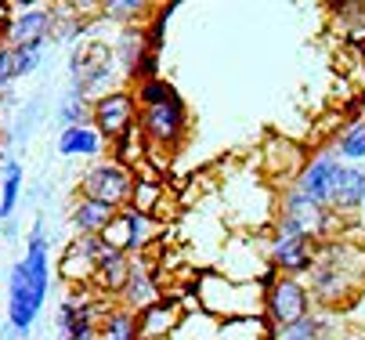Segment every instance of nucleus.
Wrapping results in <instances>:
<instances>
[{"mask_svg":"<svg viewBox=\"0 0 365 340\" xmlns=\"http://www.w3.org/2000/svg\"><path fill=\"white\" fill-rule=\"evenodd\" d=\"M47 232L43 221L33 225L26 254L15 261L11 279H8V329L15 336H26L33 322L40 319V308L51 289V257H47Z\"/></svg>","mask_w":365,"mask_h":340,"instance_id":"f257e3e1","label":"nucleus"},{"mask_svg":"<svg viewBox=\"0 0 365 340\" xmlns=\"http://www.w3.org/2000/svg\"><path fill=\"white\" fill-rule=\"evenodd\" d=\"M307 275L311 279L304 286L311 294V304H319L322 311H340L361 294L365 257L358 247H347V242H329V247L322 242Z\"/></svg>","mask_w":365,"mask_h":340,"instance_id":"f03ea898","label":"nucleus"},{"mask_svg":"<svg viewBox=\"0 0 365 340\" xmlns=\"http://www.w3.org/2000/svg\"><path fill=\"white\" fill-rule=\"evenodd\" d=\"M192 294L202 311L221 315V319H246V315H260V294L264 289L257 282L225 279L221 272H202L192 282Z\"/></svg>","mask_w":365,"mask_h":340,"instance_id":"7ed1b4c3","label":"nucleus"},{"mask_svg":"<svg viewBox=\"0 0 365 340\" xmlns=\"http://www.w3.org/2000/svg\"><path fill=\"white\" fill-rule=\"evenodd\" d=\"M138 130L148 145V153H174L188 138V105L174 91L170 98L155 102L148 109H138Z\"/></svg>","mask_w":365,"mask_h":340,"instance_id":"20e7f679","label":"nucleus"},{"mask_svg":"<svg viewBox=\"0 0 365 340\" xmlns=\"http://www.w3.org/2000/svg\"><path fill=\"white\" fill-rule=\"evenodd\" d=\"M134 181H138V174L130 167L116 163L113 156H101L80 174V196L94 200V203H106L113 210H123V207H130Z\"/></svg>","mask_w":365,"mask_h":340,"instance_id":"39448f33","label":"nucleus"},{"mask_svg":"<svg viewBox=\"0 0 365 340\" xmlns=\"http://www.w3.org/2000/svg\"><path fill=\"white\" fill-rule=\"evenodd\" d=\"M336 232V221L326 207L311 203L307 196L289 185L279 196V210H275V235H307V239H326Z\"/></svg>","mask_w":365,"mask_h":340,"instance_id":"423d86ee","label":"nucleus"},{"mask_svg":"<svg viewBox=\"0 0 365 340\" xmlns=\"http://www.w3.org/2000/svg\"><path fill=\"white\" fill-rule=\"evenodd\" d=\"M113 69H116V55H113V43L106 40H83L80 47H73V58H69V91L91 98L94 91L106 94V80H113Z\"/></svg>","mask_w":365,"mask_h":340,"instance_id":"0eeeda50","label":"nucleus"},{"mask_svg":"<svg viewBox=\"0 0 365 340\" xmlns=\"http://www.w3.org/2000/svg\"><path fill=\"white\" fill-rule=\"evenodd\" d=\"M311 311V294H307V286L300 279H286V275H275L268 286H264V294H260V315H264V322L272 329L279 326H293L300 319H307Z\"/></svg>","mask_w":365,"mask_h":340,"instance_id":"6e6552de","label":"nucleus"},{"mask_svg":"<svg viewBox=\"0 0 365 340\" xmlns=\"http://www.w3.org/2000/svg\"><path fill=\"white\" fill-rule=\"evenodd\" d=\"M155 235H160V225H155L148 214H138L130 207L116 210V217L109 221V228L101 232V242L116 254H127V257H141L152 250Z\"/></svg>","mask_w":365,"mask_h":340,"instance_id":"1a4fd4ad","label":"nucleus"},{"mask_svg":"<svg viewBox=\"0 0 365 340\" xmlns=\"http://www.w3.org/2000/svg\"><path fill=\"white\" fill-rule=\"evenodd\" d=\"M109 247L101 242V235H73V242L58 254L55 261V275L73 286V289H91L94 282V272H98V261Z\"/></svg>","mask_w":365,"mask_h":340,"instance_id":"9d476101","label":"nucleus"},{"mask_svg":"<svg viewBox=\"0 0 365 340\" xmlns=\"http://www.w3.org/2000/svg\"><path fill=\"white\" fill-rule=\"evenodd\" d=\"M134 123H138V105H134L130 87H113L91 102V127L106 138V145H113Z\"/></svg>","mask_w":365,"mask_h":340,"instance_id":"9b49d317","label":"nucleus"},{"mask_svg":"<svg viewBox=\"0 0 365 340\" xmlns=\"http://www.w3.org/2000/svg\"><path fill=\"white\" fill-rule=\"evenodd\" d=\"M51 36H55L51 4H11V19L0 33L4 47H43Z\"/></svg>","mask_w":365,"mask_h":340,"instance_id":"f8f14e48","label":"nucleus"},{"mask_svg":"<svg viewBox=\"0 0 365 340\" xmlns=\"http://www.w3.org/2000/svg\"><path fill=\"white\" fill-rule=\"evenodd\" d=\"M319 239H307V235H272L268 242V268L275 275H286V279H300L311 272V264H315L319 257Z\"/></svg>","mask_w":365,"mask_h":340,"instance_id":"ddd939ff","label":"nucleus"},{"mask_svg":"<svg viewBox=\"0 0 365 340\" xmlns=\"http://www.w3.org/2000/svg\"><path fill=\"white\" fill-rule=\"evenodd\" d=\"M163 297V286H160V275H155V264L152 257H130V275L120 289V297L116 304L127 308V311H145L148 304H155Z\"/></svg>","mask_w":365,"mask_h":340,"instance_id":"4468645a","label":"nucleus"},{"mask_svg":"<svg viewBox=\"0 0 365 340\" xmlns=\"http://www.w3.org/2000/svg\"><path fill=\"white\" fill-rule=\"evenodd\" d=\"M340 167H344V163H340V156L333 153V145H329V149H322V153H315V156H307V163H304V170L297 174L293 188L300 192V196H307L311 203L326 207L329 185H333V177H336Z\"/></svg>","mask_w":365,"mask_h":340,"instance_id":"2eb2a0df","label":"nucleus"},{"mask_svg":"<svg viewBox=\"0 0 365 340\" xmlns=\"http://www.w3.org/2000/svg\"><path fill=\"white\" fill-rule=\"evenodd\" d=\"M185 311H188L185 301L163 294L155 304H148L145 311H138V340H167L181 326Z\"/></svg>","mask_w":365,"mask_h":340,"instance_id":"dca6fc26","label":"nucleus"},{"mask_svg":"<svg viewBox=\"0 0 365 340\" xmlns=\"http://www.w3.org/2000/svg\"><path fill=\"white\" fill-rule=\"evenodd\" d=\"M260 160H264V170L275 177V181H297V174L304 170L307 163V153L300 149L297 141L282 138V134H272L264 141V153H260Z\"/></svg>","mask_w":365,"mask_h":340,"instance_id":"f3484780","label":"nucleus"},{"mask_svg":"<svg viewBox=\"0 0 365 340\" xmlns=\"http://www.w3.org/2000/svg\"><path fill=\"white\" fill-rule=\"evenodd\" d=\"M365 203V174L358 167H340L333 185H329V196H326V210L336 217V214H354L358 207Z\"/></svg>","mask_w":365,"mask_h":340,"instance_id":"a211bd4d","label":"nucleus"},{"mask_svg":"<svg viewBox=\"0 0 365 340\" xmlns=\"http://www.w3.org/2000/svg\"><path fill=\"white\" fill-rule=\"evenodd\" d=\"M106 149H109L106 138H101L91 123L62 127V134H58V156H66V160H101Z\"/></svg>","mask_w":365,"mask_h":340,"instance_id":"6ab92c4d","label":"nucleus"},{"mask_svg":"<svg viewBox=\"0 0 365 340\" xmlns=\"http://www.w3.org/2000/svg\"><path fill=\"white\" fill-rule=\"evenodd\" d=\"M127 275H130V257L127 254H116V250H106V254H101V261H98V272H94L91 289H94V294H101V297H109V301H116L123 282H127Z\"/></svg>","mask_w":365,"mask_h":340,"instance_id":"aec40b11","label":"nucleus"},{"mask_svg":"<svg viewBox=\"0 0 365 340\" xmlns=\"http://www.w3.org/2000/svg\"><path fill=\"white\" fill-rule=\"evenodd\" d=\"M116 217V210L113 207H106V203H94V200H76L73 203V210H69V225H73V232L76 235H101L109 228V221Z\"/></svg>","mask_w":365,"mask_h":340,"instance_id":"412c9836","label":"nucleus"},{"mask_svg":"<svg viewBox=\"0 0 365 340\" xmlns=\"http://www.w3.org/2000/svg\"><path fill=\"white\" fill-rule=\"evenodd\" d=\"M333 311H311L293 326L272 329V340H333Z\"/></svg>","mask_w":365,"mask_h":340,"instance_id":"4be33fe9","label":"nucleus"},{"mask_svg":"<svg viewBox=\"0 0 365 340\" xmlns=\"http://www.w3.org/2000/svg\"><path fill=\"white\" fill-rule=\"evenodd\" d=\"M113 55H116V66L123 69V76L130 80L134 69H138V62L148 55L145 26H127V29H120V36H116V43H113Z\"/></svg>","mask_w":365,"mask_h":340,"instance_id":"5701e85b","label":"nucleus"},{"mask_svg":"<svg viewBox=\"0 0 365 340\" xmlns=\"http://www.w3.org/2000/svg\"><path fill=\"white\" fill-rule=\"evenodd\" d=\"M19 196H22V163L0 160V221H11Z\"/></svg>","mask_w":365,"mask_h":340,"instance_id":"b1692460","label":"nucleus"},{"mask_svg":"<svg viewBox=\"0 0 365 340\" xmlns=\"http://www.w3.org/2000/svg\"><path fill=\"white\" fill-rule=\"evenodd\" d=\"M152 4H145V0H109V4H101V19L106 22H116L120 29L127 26H145L152 19Z\"/></svg>","mask_w":365,"mask_h":340,"instance_id":"393cba45","label":"nucleus"},{"mask_svg":"<svg viewBox=\"0 0 365 340\" xmlns=\"http://www.w3.org/2000/svg\"><path fill=\"white\" fill-rule=\"evenodd\" d=\"M217 340H272V326L264 322V315L225 319L217 326Z\"/></svg>","mask_w":365,"mask_h":340,"instance_id":"a878e982","label":"nucleus"},{"mask_svg":"<svg viewBox=\"0 0 365 340\" xmlns=\"http://www.w3.org/2000/svg\"><path fill=\"white\" fill-rule=\"evenodd\" d=\"M94 340H138V315L113 304V311L98 322V336Z\"/></svg>","mask_w":365,"mask_h":340,"instance_id":"bb28decb","label":"nucleus"},{"mask_svg":"<svg viewBox=\"0 0 365 340\" xmlns=\"http://www.w3.org/2000/svg\"><path fill=\"white\" fill-rule=\"evenodd\" d=\"M167 192V185L155 177V174H138V181H134V192H130V210H138V214H148L152 217V210H155V203H160V196Z\"/></svg>","mask_w":365,"mask_h":340,"instance_id":"cd10ccee","label":"nucleus"},{"mask_svg":"<svg viewBox=\"0 0 365 340\" xmlns=\"http://www.w3.org/2000/svg\"><path fill=\"white\" fill-rule=\"evenodd\" d=\"M333 153H336L340 160H365V120L344 123V127L336 130Z\"/></svg>","mask_w":365,"mask_h":340,"instance_id":"c85d7f7f","label":"nucleus"},{"mask_svg":"<svg viewBox=\"0 0 365 340\" xmlns=\"http://www.w3.org/2000/svg\"><path fill=\"white\" fill-rule=\"evenodd\" d=\"M109 153H113V160H116V163H123V167H130V163H141V160L148 156V145H145V138H141L138 123H134L127 134H120V138L109 145ZM130 170H134V167H130Z\"/></svg>","mask_w":365,"mask_h":340,"instance_id":"c756f323","label":"nucleus"},{"mask_svg":"<svg viewBox=\"0 0 365 340\" xmlns=\"http://www.w3.org/2000/svg\"><path fill=\"white\" fill-rule=\"evenodd\" d=\"M91 102L94 98H83V94H76V91H66V98L58 105V123L62 127H83V123H91Z\"/></svg>","mask_w":365,"mask_h":340,"instance_id":"7c9ffc66","label":"nucleus"},{"mask_svg":"<svg viewBox=\"0 0 365 340\" xmlns=\"http://www.w3.org/2000/svg\"><path fill=\"white\" fill-rule=\"evenodd\" d=\"M174 91H178V87H174L170 80H163V76H155V80H141V83H134V87H130L134 105H138V109H148V105H155V102L170 98Z\"/></svg>","mask_w":365,"mask_h":340,"instance_id":"2f4dec72","label":"nucleus"},{"mask_svg":"<svg viewBox=\"0 0 365 340\" xmlns=\"http://www.w3.org/2000/svg\"><path fill=\"white\" fill-rule=\"evenodd\" d=\"M11 51V69H15V80L19 76H33L43 62V47H8Z\"/></svg>","mask_w":365,"mask_h":340,"instance_id":"473e14b6","label":"nucleus"},{"mask_svg":"<svg viewBox=\"0 0 365 340\" xmlns=\"http://www.w3.org/2000/svg\"><path fill=\"white\" fill-rule=\"evenodd\" d=\"M15 83V69H11V51L0 43V98L8 94V87Z\"/></svg>","mask_w":365,"mask_h":340,"instance_id":"72a5a7b5","label":"nucleus"},{"mask_svg":"<svg viewBox=\"0 0 365 340\" xmlns=\"http://www.w3.org/2000/svg\"><path fill=\"white\" fill-rule=\"evenodd\" d=\"M0 156H4V127H0Z\"/></svg>","mask_w":365,"mask_h":340,"instance_id":"f704fd0d","label":"nucleus"},{"mask_svg":"<svg viewBox=\"0 0 365 340\" xmlns=\"http://www.w3.org/2000/svg\"><path fill=\"white\" fill-rule=\"evenodd\" d=\"M354 340H365V333H361V336H354Z\"/></svg>","mask_w":365,"mask_h":340,"instance_id":"c9c22d12","label":"nucleus"},{"mask_svg":"<svg viewBox=\"0 0 365 340\" xmlns=\"http://www.w3.org/2000/svg\"><path fill=\"white\" fill-rule=\"evenodd\" d=\"M361 120H365V116H361Z\"/></svg>","mask_w":365,"mask_h":340,"instance_id":"e433bc0d","label":"nucleus"}]
</instances>
